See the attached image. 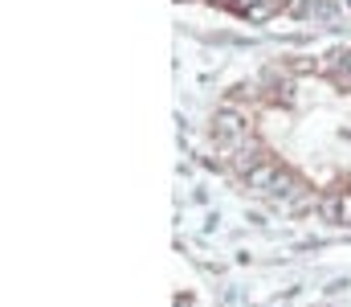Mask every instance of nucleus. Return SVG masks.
Segmentation results:
<instances>
[{
  "instance_id": "nucleus-1",
  "label": "nucleus",
  "mask_w": 351,
  "mask_h": 307,
  "mask_svg": "<svg viewBox=\"0 0 351 307\" xmlns=\"http://www.w3.org/2000/svg\"><path fill=\"white\" fill-rule=\"evenodd\" d=\"M323 213V221H335V225H351V193H327L315 205Z\"/></svg>"
},
{
  "instance_id": "nucleus-2",
  "label": "nucleus",
  "mask_w": 351,
  "mask_h": 307,
  "mask_svg": "<svg viewBox=\"0 0 351 307\" xmlns=\"http://www.w3.org/2000/svg\"><path fill=\"white\" fill-rule=\"evenodd\" d=\"M278 8H286V0H258V4H254L245 16H250V21H269Z\"/></svg>"
},
{
  "instance_id": "nucleus-3",
  "label": "nucleus",
  "mask_w": 351,
  "mask_h": 307,
  "mask_svg": "<svg viewBox=\"0 0 351 307\" xmlns=\"http://www.w3.org/2000/svg\"><path fill=\"white\" fill-rule=\"evenodd\" d=\"M229 4H233V8H241V12H250V8H254L258 0H229Z\"/></svg>"
},
{
  "instance_id": "nucleus-4",
  "label": "nucleus",
  "mask_w": 351,
  "mask_h": 307,
  "mask_svg": "<svg viewBox=\"0 0 351 307\" xmlns=\"http://www.w3.org/2000/svg\"><path fill=\"white\" fill-rule=\"evenodd\" d=\"M339 74H348V78H351V54H343V58H339Z\"/></svg>"
}]
</instances>
